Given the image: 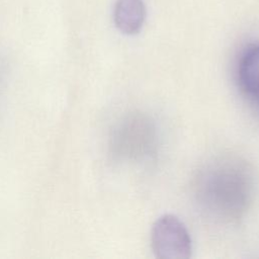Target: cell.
Returning <instances> with one entry per match:
<instances>
[{
  "mask_svg": "<svg viewBox=\"0 0 259 259\" xmlns=\"http://www.w3.org/2000/svg\"><path fill=\"white\" fill-rule=\"evenodd\" d=\"M152 250L160 259H188L192 246L184 224L174 214H163L151 231Z\"/></svg>",
  "mask_w": 259,
  "mask_h": 259,
  "instance_id": "1",
  "label": "cell"
},
{
  "mask_svg": "<svg viewBox=\"0 0 259 259\" xmlns=\"http://www.w3.org/2000/svg\"><path fill=\"white\" fill-rule=\"evenodd\" d=\"M146 8L142 0H117L114 7L116 27L125 34H136L143 27Z\"/></svg>",
  "mask_w": 259,
  "mask_h": 259,
  "instance_id": "2",
  "label": "cell"
},
{
  "mask_svg": "<svg viewBox=\"0 0 259 259\" xmlns=\"http://www.w3.org/2000/svg\"><path fill=\"white\" fill-rule=\"evenodd\" d=\"M239 82L252 98L259 100V45L249 47L239 62Z\"/></svg>",
  "mask_w": 259,
  "mask_h": 259,
  "instance_id": "3",
  "label": "cell"
}]
</instances>
